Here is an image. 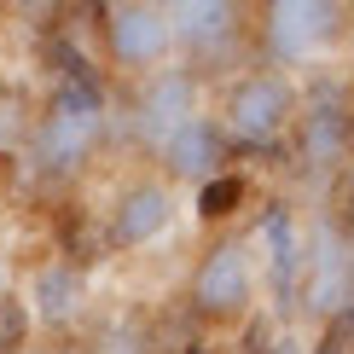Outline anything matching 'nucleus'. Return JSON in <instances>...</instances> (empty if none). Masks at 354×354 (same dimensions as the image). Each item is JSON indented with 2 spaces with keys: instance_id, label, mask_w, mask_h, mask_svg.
<instances>
[{
  "instance_id": "f257e3e1",
  "label": "nucleus",
  "mask_w": 354,
  "mask_h": 354,
  "mask_svg": "<svg viewBox=\"0 0 354 354\" xmlns=\"http://www.w3.org/2000/svg\"><path fill=\"white\" fill-rule=\"evenodd\" d=\"M105 140V87L87 76V64H76L64 76V87L53 93V111L35 128V169L41 174H76L93 145Z\"/></svg>"
},
{
  "instance_id": "f03ea898",
  "label": "nucleus",
  "mask_w": 354,
  "mask_h": 354,
  "mask_svg": "<svg viewBox=\"0 0 354 354\" xmlns=\"http://www.w3.org/2000/svg\"><path fill=\"white\" fill-rule=\"evenodd\" d=\"M297 87L279 70H250L227 87V105H221V134L239 145H273L285 140V128H297Z\"/></svg>"
},
{
  "instance_id": "7ed1b4c3",
  "label": "nucleus",
  "mask_w": 354,
  "mask_h": 354,
  "mask_svg": "<svg viewBox=\"0 0 354 354\" xmlns=\"http://www.w3.org/2000/svg\"><path fill=\"white\" fill-rule=\"evenodd\" d=\"M343 24L348 6H331V0H273V6H261V53L273 64H302L326 41L343 35Z\"/></svg>"
},
{
  "instance_id": "20e7f679",
  "label": "nucleus",
  "mask_w": 354,
  "mask_h": 354,
  "mask_svg": "<svg viewBox=\"0 0 354 354\" xmlns=\"http://www.w3.org/2000/svg\"><path fill=\"white\" fill-rule=\"evenodd\" d=\"M250 290H256V273H250V244L244 239H215L203 250L198 273H192V308L209 326H227V319H244Z\"/></svg>"
},
{
  "instance_id": "39448f33",
  "label": "nucleus",
  "mask_w": 354,
  "mask_h": 354,
  "mask_svg": "<svg viewBox=\"0 0 354 354\" xmlns=\"http://www.w3.org/2000/svg\"><path fill=\"white\" fill-rule=\"evenodd\" d=\"M192 116H198V76H192V64L151 70L145 87H140V99H134V140L145 151H163Z\"/></svg>"
},
{
  "instance_id": "423d86ee",
  "label": "nucleus",
  "mask_w": 354,
  "mask_h": 354,
  "mask_svg": "<svg viewBox=\"0 0 354 354\" xmlns=\"http://www.w3.org/2000/svg\"><path fill=\"white\" fill-rule=\"evenodd\" d=\"M105 53L122 70H157L174 53L169 6H145V0H122L105 6Z\"/></svg>"
},
{
  "instance_id": "0eeeda50",
  "label": "nucleus",
  "mask_w": 354,
  "mask_h": 354,
  "mask_svg": "<svg viewBox=\"0 0 354 354\" xmlns=\"http://www.w3.org/2000/svg\"><path fill=\"white\" fill-rule=\"evenodd\" d=\"M297 140H302L308 169H331V163H343L354 151V105H348L343 87L319 82L308 93V105L297 111Z\"/></svg>"
},
{
  "instance_id": "6e6552de",
  "label": "nucleus",
  "mask_w": 354,
  "mask_h": 354,
  "mask_svg": "<svg viewBox=\"0 0 354 354\" xmlns=\"http://www.w3.org/2000/svg\"><path fill=\"white\" fill-rule=\"evenodd\" d=\"M348 244L337 239L331 221H319L314 227V244L302 250V273H297V297L308 302V314H337V308L348 302Z\"/></svg>"
},
{
  "instance_id": "1a4fd4ad",
  "label": "nucleus",
  "mask_w": 354,
  "mask_h": 354,
  "mask_svg": "<svg viewBox=\"0 0 354 354\" xmlns=\"http://www.w3.org/2000/svg\"><path fill=\"white\" fill-rule=\"evenodd\" d=\"M169 221H174V198L163 180H128L116 192V209H111V244L140 250V244L163 239Z\"/></svg>"
},
{
  "instance_id": "9d476101",
  "label": "nucleus",
  "mask_w": 354,
  "mask_h": 354,
  "mask_svg": "<svg viewBox=\"0 0 354 354\" xmlns=\"http://www.w3.org/2000/svg\"><path fill=\"white\" fill-rule=\"evenodd\" d=\"M221 157H227V134H221L215 116H192V122L174 134L163 151H157V163H163L174 180H209V174L221 169Z\"/></svg>"
},
{
  "instance_id": "9b49d317",
  "label": "nucleus",
  "mask_w": 354,
  "mask_h": 354,
  "mask_svg": "<svg viewBox=\"0 0 354 354\" xmlns=\"http://www.w3.org/2000/svg\"><path fill=\"white\" fill-rule=\"evenodd\" d=\"M239 6L227 0H186V6H169V29H174V47L186 53H215L239 35Z\"/></svg>"
},
{
  "instance_id": "f8f14e48",
  "label": "nucleus",
  "mask_w": 354,
  "mask_h": 354,
  "mask_svg": "<svg viewBox=\"0 0 354 354\" xmlns=\"http://www.w3.org/2000/svg\"><path fill=\"white\" fill-rule=\"evenodd\" d=\"M29 302H35V314L47 319V326L76 319L82 314V273L70 268V261H47V268L35 273V285H29Z\"/></svg>"
},
{
  "instance_id": "ddd939ff",
  "label": "nucleus",
  "mask_w": 354,
  "mask_h": 354,
  "mask_svg": "<svg viewBox=\"0 0 354 354\" xmlns=\"http://www.w3.org/2000/svg\"><path fill=\"white\" fill-rule=\"evenodd\" d=\"M261 239L273 244V285H279V302H285V290H297V273H302V239H297V227H290L285 203H273V209L261 215Z\"/></svg>"
},
{
  "instance_id": "4468645a",
  "label": "nucleus",
  "mask_w": 354,
  "mask_h": 354,
  "mask_svg": "<svg viewBox=\"0 0 354 354\" xmlns=\"http://www.w3.org/2000/svg\"><path fill=\"white\" fill-rule=\"evenodd\" d=\"M239 203H244V174H209L198 186V215L203 221H227Z\"/></svg>"
},
{
  "instance_id": "2eb2a0df",
  "label": "nucleus",
  "mask_w": 354,
  "mask_h": 354,
  "mask_svg": "<svg viewBox=\"0 0 354 354\" xmlns=\"http://www.w3.org/2000/svg\"><path fill=\"white\" fill-rule=\"evenodd\" d=\"M105 354H140V343H134V337H116V343H111Z\"/></svg>"
},
{
  "instance_id": "dca6fc26",
  "label": "nucleus",
  "mask_w": 354,
  "mask_h": 354,
  "mask_svg": "<svg viewBox=\"0 0 354 354\" xmlns=\"http://www.w3.org/2000/svg\"><path fill=\"white\" fill-rule=\"evenodd\" d=\"M326 354H337V348H326Z\"/></svg>"
},
{
  "instance_id": "f3484780",
  "label": "nucleus",
  "mask_w": 354,
  "mask_h": 354,
  "mask_svg": "<svg viewBox=\"0 0 354 354\" xmlns=\"http://www.w3.org/2000/svg\"><path fill=\"white\" fill-rule=\"evenodd\" d=\"M192 354H198V348H192Z\"/></svg>"
}]
</instances>
